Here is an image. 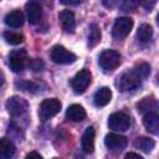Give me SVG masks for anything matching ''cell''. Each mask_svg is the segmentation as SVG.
<instances>
[{"label":"cell","instance_id":"obj_1","mask_svg":"<svg viewBox=\"0 0 159 159\" xmlns=\"http://www.w3.org/2000/svg\"><path fill=\"white\" fill-rule=\"evenodd\" d=\"M149 73H150V66L145 62H142L130 71H127L122 76H119L117 81V87L122 92L135 89L140 86L142 81L149 76Z\"/></svg>","mask_w":159,"mask_h":159},{"label":"cell","instance_id":"obj_2","mask_svg":"<svg viewBox=\"0 0 159 159\" xmlns=\"http://www.w3.org/2000/svg\"><path fill=\"white\" fill-rule=\"evenodd\" d=\"M98 63L103 71H113L120 65V55L113 50H104L99 55Z\"/></svg>","mask_w":159,"mask_h":159},{"label":"cell","instance_id":"obj_3","mask_svg":"<svg viewBox=\"0 0 159 159\" xmlns=\"http://www.w3.org/2000/svg\"><path fill=\"white\" fill-rule=\"evenodd\" d=\"M50 57L55 63L58 65H70L76 61V55L70 52L67 48H65L61 45H56L50 51Z\"/></svg>","mask_w":159,"mask_h":159},{"label":"cell","instance_id":"obj_4","mask_svg":"<svg viewBox=\"0 0 159 159\" xmlns=\"http://www.w3.org/2000/svg\"><path fill=\"white\" fill-rule=\"evenodd\" d=\"M61 109V102L56 98H47L43 99L40 104L39 116L42 120H48L50 118L55 117Z\"/></svg>","mask_w":159,"mask_h":159},{"label":"cell","instance_id":"obj_5","mask_svg":"<svg viewBox=\"0 0 159 159\" xmlns=\"http://www.w3.org/2000/svg\"><path fill=\"white\" fill-rule=\"evenodd\" d=\"M91 78H92V76L88 70H81L80 72H77L76 76L71 80V87H72L73 92L77 94L83 93L87 89V87L89 86Z\"/></svg>","mask_w":159,"mask_h":159},{"label":"cell","instance_id":"obj_6","mask_svg":"<svg viewBox=\"0 0 159 159\" xmlns=\"http://www.w3.org/2000/svg\"><path fill=\"white\" fill-rule=\"evenodd\" d=\"M6 109L12 117H20L25 114L29 109V103L25 98H21L19 96L10 97L6 102Z\"/></svg>","mask_w":159,"mask_h":159},{"label":"cell","instance_id":"obj_7","mask_svg":"<svg viewBox=\"0 0 159 159\" xmlns=\"http://www.w3.org/2000/svg\"><path fill=\"white\" fill-rule=\"evenodd\" d=\"M108 127L117 132H124L130 127V118L123 112H114L108 118Z\"/></svg>","mask_w":159,"mask_h":159},{"label":"cell","instance_id":"obj_8","mask_svg":"<svg viewBox=\"0 0 159 159\" xmlns=\"http://www.w3.org/2000/svg\"><path fill=\"white\" fill-rule=\"evenodd\" d=\"M133 27V20L130 17H118L113 25L112 29V35L114 39H124L129 35L130 30Z\"/></svg>","mask_w":159,"mask_h":159},{"label":"cell","instance_id":"obj_9","mask_svg":"<svg viewBox=\"0 0 159 159\" xmlns=\"http://www.w3.org/2000/svg\"><path fill=\"white\" fill-rule=\"evenodd\" d=\"M29 63L27 53L25 50H14L9 55V66L14 72H21Z\"/></svg>","mask_w":159,"mask_h":159},{"label":"cell","instance_id":"obj_10","mask_svg":"<svg viewBox=\"0 0 159 159\" xmlns=\"http://www.w3.org/2000/svg\"><path fill=\"white\" fill-rule=\"evenodd\" d=\"M25 10H26V15H27V20L30 24L36 25L40 22L41 17H42V7L39 2L36 1H29L25 5Z\"/></svg>","mask_w":159,"mask_h":159},{"label":"cell","instance_id":"obj_11","mask_svg":"<svg viewBox=\"0 0 159 159\" xmlns=\"http://www.w3.org/2000/svg\"><path fill=\"white\" fill-rule=\"evenodd\" d=\"M104 144L111 150H123L127 145V138L116 133H109L104 138Z\"/></svg>","mask_w":159,"mask_h":159},{"label":"cell","instance_id":"obj_12","mask_svg":"<svg viewBox=\"0 0 159 159\" xmlns=\"http://www.w3.org/2000/svg\"><path fill=\"white\" fill-rule=\"evenodd\" d=\"M58 20H60L61 27L66 32H73L76 27V20H75V14L71 10H62L58 14Z\"/></svg>","mask_w":159,"mask_h":159},{"label":"cell","instance_id":"obj_13","mask_svg":"<svg viewBox=\"0 0 159 159\" xmlns=\"http://www.w3.org/2000/svg\"><path fill=\"white\" fill-rule=\"evenodd\" d=\"M94 135H96V132H94V128L93 127H87L83 135H82V139H81V145H82V149L84 153H92L93 149H94Z\"/></svg>","mask_w":159,"mask_h":159},{"label":"cell","instance_id":"obj_14","mask_svg":"<svg viewBox=\"0 0 159 159\" xmlns=\"http://www.w3.org/2000/svg\"><path fill=\"white\" fill-rule=\"evenodd\" d=\"M112 98V91L108 87H101L93 96V102L97 107H104Z\"/></svg>","mask_w":159,"mask_h":159},{"label":"cell","instance_id":"obj_15","mask_svg":"<svg viewBox=\"0 0 159 159\" xmlns=\"http://www.w3.org/2000/svg\"><path fill=\"white\" fill-rule=\"evenodd\" d=\"M143 124L148 132H150L153 134H158V132H159V116L157 114V112L147 113L143 118Z\"/></svg>","mask_w":159,"mask_h":159},{"label":"cell","instance_id":"obj_16","mask_svg":"<svg viewBox=\"0 0 159 159\" xmlns=\"http://www.w3.org/2000/svg\"><path fill=\"white\" fill-rule=\"evenodd\" d=\"M86 111L80 104H72L66 111V117L72 122H82L86 118Z\"/></svg>","mask_w":159,"mask_h":159},{"label":"cell","instance_id":"obj_17","mask_svg":"<svg viewBox=\"0 0 159 159\" xmlns=\"http://www.w3.org/2000/svg\"><path fill=\"white\" fill-rule=\"evenodd\" d=\"M15 145L7 138H0V159H12Z\"/></svg>","mask_w":159,"mask_h":159},{"label":"cell","instance_id":"obj_18","mask_svg":"<svg viewBox=\"0 0 159 159\" xmlns=\"http://www.w3.org/2000/svg\"><path fill=\"white\" fill-rule=\"evenodd\" d=\"M24 14L20 10H14L5 16V24L10 27H21L24 25Z\"/></svg>","mask_w":159,"mask_h":159},{"label":"cell","instance_id":"obj_19","mask_svg":"<svg viewBox=\"0 0 159 159\" xmlns=\"http://www.w3.org/2000/svg\"><path fill=\"white\" fill-rule=\"evenodd\" d=\"M153 36V27L148 24H142L137 31V39L142 42H147Z\"/></svg>","mask_w":159,"mask_h":159},{"label":"cell","instance_id":"obj_20","mask_svg":"<svg viewBox=\"0 0 159 159\" xmlns=\"http://www.w3.org/2000/svg\"><path fill=\"white\" fill-rule=\"evenodd\" d=\"M158 107V103L155 99H152V98H144L142 99L138 104H137V108L139 112H147V113H150V112H155Z\"/></svg>","mask_w":159,"mask_h":159},{"label":"cell","instance_id":"obj_21","mask_svg":"<svg viewBox=\"0 0 159 159\" xmlns=\"http://www.w3.org/2000/svg\"><path fill=\"white\" fill-rule=\"evenodd\" d=\"M135 145H137L139 149H142L143 152L150 153V152L154 149V147H155V142H154L153 139L148 138V137H140V138L137 139Z\"/></svg>","mask_w":159,"mask_h":159},{"label":"cell","instance_id":"obj_22","mask_svg":"<svg viewBox=\"0 0 159 159\" xmlns=\"http://www.w3.org/2000/svg\"><path fill=\"white\" fill-rule=\"evenodd\" d=\"M99 41H101L99 27L96 24H92L91 25V30H89V35H88V46L89 47H94Z\"/></svg>","mask_w":159,"mask_h":159},{"label":"cell","instance_id":"obj_23","mask_svg":"<svg viewBox=\"0 0 159 159\" xmlns=\"http://www.w3.org/2000/svg\"><path fill=\"white\" fill-rule=\"evenodd\" d=\"M4 39L10 45H20L24 41V35L19 34V32H15V31H5L4 32Z\"/></svg>","mask_w":159,"mask_h":159},{"label":"cell","instance_id":"obj_24","mask_svg":"<svg viewBox=\"0 0 159 159\" xmlns=\"http://www.w3.org/2000/svg\"><path fill=\"white\" fill-rule=\"evenodd\" d=\"M16 87H19L22 91H29V92H35L37 89V84L30 81H19L16 82Z\"/></svg>","mask_w":159,"mask_h":159},{"label":"cell","instance_id":"obj_25","mask_svg":"<svg viewBox=\"0 0 159 159\" xmlns=\"http://www.w3.org/2000/svg\"><path fill=\"white\" fill-rule=\"evenodd\" d=\"M29 67L32 71H41L43 68V62L39 58H34L31 61H29Z\"/></svg>","mask_w":159,"mask_h":159},{"label":"cell","instance_id":"obj_26","mask_svg":"<svg viewBox=\"0 0 159 159\" xmlns=\"http://www.w3.org/2000/svg\"><path fill=\"white\" fill-rule=\"evenodd\" d=\"M137 6H138V2H137V1H125V2H123L122 9H123L124 11H129V10H132V9H135Z\"/></svg>","mask_w":159,"mask_h":159},{"label":"cell","instance_id":"obj_27","mask_svg":"<svg viewBox=\"0 0 159 159\" xmlns=\"http://www.w3.org/2000/svg\"><path fill=\"white\" fill-rule=\"evenodd\" d=\"M25 159H42V157H41L37 152H31V153H29V154L26 155Z\"/></svg>","mask_w":159,"mask_h":159},{"label":"cell","instance_id":"obj_28","mask_svg":"<svg viewBox=\"0 0 159 159\" xmlns=\"http://www.w3.org/2000/svg\"><path fill=\"white\" fill-rule=\"evenodd\" d=\"M124 159H143L139 154H137V153H133V152H130V153H128V154H125V157H124Z\"/></svg>","mask_w":159,"mask_h":159},{"label":"cell","instance_id":"obj_29","mask_svg":"<svg viewBox=\"0 0 159 159\" xmlns=\"http://www.w3.org/2000/svg\"><path fill=\"white\" fill-rule=\"evenodd\" d=\"M61 4H63V5H78V4H81V1H66V0H61Z\"/></svg>","mask_w":159,"mask_h":159},{"label":"cell","instance_id":"obj_30","mask_svg":"<svg viewBox=\"0 0 159 159\" xmlns=\"http://www.w3.org/2000/svg\"><path fill=\"white\" fill-rule=\"evenodd\" d=\"M142 4H143V6H145V7H147V10H149V11H150V9H152V7L155 5V1H152L150 4H149V2H145V1H143Z\"/></svg>","mask_w":159,"mask_h":159},{"label":"cell","instance_id":"obj_31","mask_svg":"<svg viewBox=\"0 0 159 159\" xmlns=\"http://www.w3.org/2000/svg\"><path fill=\"white\" fill-rule=\"evenodd\" d=\"M4 82H5V76H4V72L0 70V87L4 84Z\"/></svg>","mask_w":159,"mask_h":159}]
</instances>
